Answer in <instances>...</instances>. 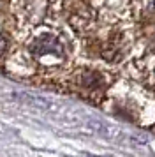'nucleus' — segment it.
<instances>
[{
    "instance_id": "obj_1",
    "label": "nucleus",
    "mask_w": 155,
    "mask_h": 157,
    "mask_svg": "<svg viewBox=\"0 0 155 157\" xmlns=\"http://www.w3.org/2000/svg\"><path fill=\"white\" fill-rule=\"evenodd\" d=\"M25 57H28L37 65L60 64L65 58V48L60 43V39L51 32L34 34L30 37V41L27 43Z\"/></svg>"
},
{
    "instance_id": "obj_2",
    "label": "nucleus",
    "mask_w": 155,
    "mask_h": 157,
    "mask_svg": "<svg viewBox=\"0 0 155 157\" xmlns=\"http://www.w3.org/2000/svg\"><path fill=\"white\" fill-rule=\"evenodd\" d=\"M7 46H9V41H7V37L0 34V57H2V55H4V53L7 51Z\"/></svg>"
}]
</instances>
